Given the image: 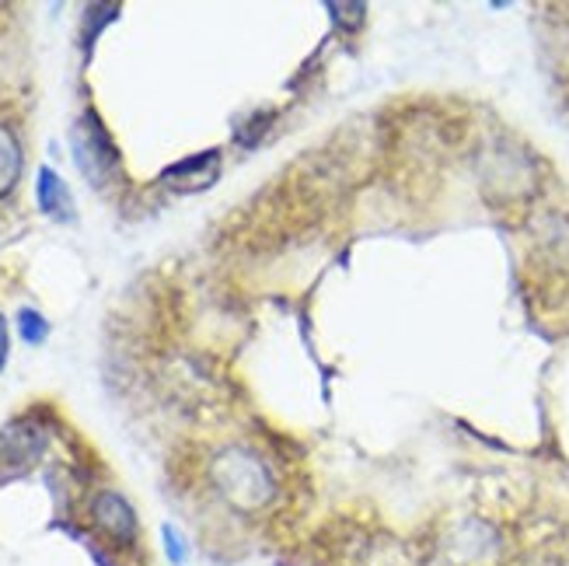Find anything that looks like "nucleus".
Wrapping results in <instances>:
<instances>
[{"mask_svg": "<svg viewBox=\"0 0 569 566\" xmlns=\"http://www.w3.org/2000/svg\"><path fill=\"white\" fill-rule=\"evenodd\" d=\"M210 479L220 489V497L241 510H259L273 500V476L266 461L249 448H224L210 461Z\"/></svg>", "mask_w": 569, "mask_h": 566, "instance_id": "nucleus-1", "label": "nucleus"}, {"mask_svg": "<svg viewBox=\"0 0 569 566\" xmlns=\"http://www.w3.org/2000/svg\"><path fill=\"white\" fill-rule=\"evenodd\" d=\"M70 151H73V161H78L81 176L102 189L116 171H119V151L116 143L106 130L102 116L94 109H84L78 119H73L70 127Z\"/></svg>", "mask_w": 569, "mask_h": 566, "instance_id": "nucleus-2", "label": "nucleus"}, {"mask_svg": "<svg viewBox=\"0 0 569 566\" xmlns=\"http://www.w3.org/2000/svg\"><path fill=\"white\" fill-rule=\"evenodd\" d=\"M91 522L116 546H133L137 535H140V522H137L133 504L122 494H112V489H106V494H98L91 500Z\"/></svg>", "mask_w": 569, "mask_h": 566, "instance_id": "nucleus-3", "label": "nucleus"}, {"mask_svg": "<svg viewBox=\"0 0 569 566\" xmlns=\"http://www.w3.org/2000/svg\"><path fill=\"white\" fill-rule=\"evenodd\" d=\"M42 445H46L42 430L32 427L29 420H18L0 430V483L11 479L29 461H36L42 455Z\"/></svg>", "mask_w": 569, "mask_h": 566, "instance_id": "nucleus-4", "label": "nucleus"}, {"mask_svg": "<svg viewBox=\"0 0 569 566\" xmlns=\"http://www.w3.org/2000/svg\"><path fill=\"white\" fill-rule=\"evenodd\" d=\"M36 203L49 220H60V225L73 220V196H70L67 182L49 165H42L36 171Z\"/></svg>", "mask_w": 569, "mask_h": 566, "instance_id": "nucleus-5", "label": "nucleus"}, {"mask_svg": "<svg viewBox=\"0 0 569 566\" xmlns=\"http://www.w3.org/2000/svg\"><path fill=\"white\" fill-rule=\"evenodd\" d=\"M217 165H220V151L210 147V151H200V155H192L179 165H168L161 171V179L176 182V189H203L217 176Z\"/></svg>", "mask_w": 569, "mask_h": 566, "instance_id": "nucleus-6", "label": "nucleus"}, {"mask_svg": "<svg viewBox=\"0 0 569 566\" xmlns=\"http://www.w3.org/2000/svg\"><path fill=\"white\" fill-rule=\"evenodd\" d=\"M18 179H21V143L8 127H0V200L18 186Z\"/></svg>", "mask_w": 569, "mask_h": 566, "instance_id": "nucleus-7", "label": "nucleus"}, {"mask_svg": "<svg viewBox=\"0 0 569 566\" xmlns=\"http://www.w3.org/2000/svg\"><path fill=\"white\" fill-rule=\"evenodd\" d=\"M18 336L29 342V347H39V342H46V336H49V322L46 318L36 311V308H18Z\"/></svg>", "mask_w": 569, "mask_h": 566, "instance_id": "nucleus-8", "label": "nucleus"}, {"mask_svg": "<svg viewBox=\"0 0 569 566\" xmlns=\"http://www.w3.org/2000/svg\"><path fill=\"white\" fill-rule=\"evenodd\" d=\"M161 543H164V556H168L171 566H186L189 543H186V535L176 525H161Z\"/></svg>", "mask_w": 569, "mask_h": 566, "instance_id": "nucleus-9", "label": "nucleus"}, {"mask_svg": "<svg viewBox=\"0 0 569 566\" xmlns=\"http://www.w3.org/2000/svg\"><path fill=\"white\" fill-rule=\"evenodd\" d=\"M8 354H11V329H8V318L0 315V371H4Z\"/></svg>", "mask_w": 569, "mask_h": 566, "instance_id": "nucleus-10", "label": "nucleus"}]
</instances>
